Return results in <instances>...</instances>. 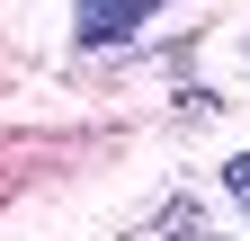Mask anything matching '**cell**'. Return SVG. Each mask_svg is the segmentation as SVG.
Listing matches in <instances>:
<instances>
[{
  "instance_id": "obj_1",
  "label": "cell",
  "mask_w": 250,
  "mask_h": 241,
  "mask_svg": "<svg viewBox=\"0 0 250 241\" xmlns=\"http://www.w3.org/2000/svg\"><path fill=\"white\" fill-rule=\"evenodd\" d=\"M152 18H161V0H81V9H72V36H81V54H107V45H125Z\"/></svg>"
},
{
  "instance_id": "obj_2",
  "label": "cell",
  "mask_w": 250,
  "mask_h": 241,
  "mask_svg": "<svg viewBox=\"0 0 250 241\" xmlns=\"http://www.w3.org/2000/svg\"><path fill=\"white\" fill-rule=\"evenodd\" d=\"M224 197H232V205H250V152H232V161H224Z\"/></svg>"
}]
</instances>
